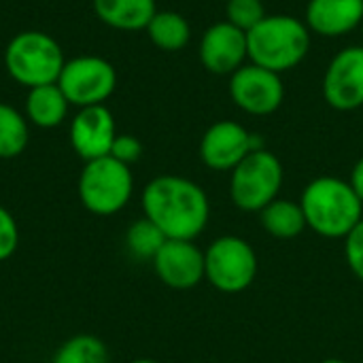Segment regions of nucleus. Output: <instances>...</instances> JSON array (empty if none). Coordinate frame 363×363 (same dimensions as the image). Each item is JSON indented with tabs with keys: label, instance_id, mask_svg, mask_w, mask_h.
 <instances>
[{
	"label": "nucleus",
	"instance_id": "obj_18",
	"mask_svg": "<svg viewBox=\"0 0 363 363\" xmlns=\"http://www.w3.org/2000/svg\"><path fill=\"white\" fill-rule=\"evenodd\" d=\"M259 219H262V228L270 236L281 240L296 238L308 228L300 202L285 200V198H277L264 211H259Z\"/></svg>",
	"mask_w": 363,
	"mask_h": 363
},
{
	"label": "nucleus",
	"instance_id": "obj_29",
	"mask_svg": "<svg viewBox=\"0 0 363 363\" xmlns=\"http://www.w3.org/2000/svg\"><path fill=\"white\" fill-rule=\"evenodd\" d=\"M130 363H157V362H153V359H145V357H143V359H134V362H130Z\"/></svg>",
	"mask_w": 363,
	"mask_h": 363
},
{
	"label": "nucleus",
	"instance_id": "obj_2",
	"mask_svg": "<svg viewBox=\"0 0 363 363\" xmlns=\"http://www.w3.org/2000/svg\"><path fill=\"white\" fill-rule=\"evenodd\" d=\"M311 45L313 32L304 19L287 13L266 15L247 32L249 62L279 74L298 68L306 60Z\"/></svg>",
	"mask_w": 363,
	"mask_h": 363
},
{
	"label": "nucleus",
	"instance_id": "obj_23",
	"mask_svg": "<svg viewBox=\"0 0 363 363\" xmlns=\"http://www.w3.org/2000/svg\"><path fill=\"white\" fill-rule=\"evenodd\" d=\"M266 6L262 0H228L225 2V21L236 26L242 32H249L266 17Z\"/></svg>",
	"mask_w": 363,
	"mask_h": 363
},
{
	"label": "nucleus",
	"instance_id": "obj_26",
	"mask_svg": "<svg viewBox=\"0 0 363 363\" xmlns=\"http://www.w3.org/2000/svg\"><path fill=\"white\" fill-rule=\"evenodd\" d=\"M111 157L119 160L125 166H132L143 157V143L132 134H117L111 147Z\"/></svg>",
	"mask_w": 363,
	"mask_h": 363
},
{
	"label": "nucleus",
	"instance_id": "obj_13",
	"mask_svg": "<svg viewBox=\"0 0 363 363\" xmlns=\"http://www.w3.org/2000/svg\"><path fill=\"white\" fill-rule=\"evenodd\" d=\"M115 138V117L104 104L79 108V113L70 121V145L74 153L85 162L111 155Z\"/></svg>",
	"mask_w": 363,
	"mask_h": 363
},
{
	"label": "nucleus",
	"instance_id": "obj_28",
	"mask_svg": "<svg viewBox=\"0 0 363 363\" xmlns=\"http://www.w3.org/2000/svg\"><path fill=\"white\" fill-rule=\"evenodd\" d=\"M321 363H349V362H345V359H338V357H330V359H323Z\"/></svg>",
	"mask_w": 363,
	"mask_h": 363
},
{
	"label": "nucleus",
	"instance_id": "obj_8",
	"mask_svg": "<svg viewBox=\"0 0 363 363\" xmlns=\"http://www.w3.org/2000/svg\"><path fill=\"white\" fill-rule=\"evenodd\" d=\"M66 100L79 108L104 104L117 87L115 66L100 55H79L66 60L60 79Z\"/></svg>",
	"mask_w": 363,
	"mask_h": 363
},
{
	"label": "nucleus",
	"instance_id": "obj_22",
	"mask_svg": "<svg viewBox=\"0 0 363 363\" xmlns=\"http://www.w3.org/2000/svg\"><path fill=\"white\" fill-rule=\"evenodd\" d=\"M51 363H108V349L100 338L79 334L57 349Z\"/></svg>",
	"mask_w": 363,
	"mask_h": 363
},
{
	"label": "nucleus",
	"instance_id": "obj_14",
	"mask_svg": "<svg viewBox=\"0 0 363 363\" xmlns=\"http://www.w3.org/2000/svg\"><path fill=\"white\" fill-rule=\"evenodd\" d=\"M151 264L172 289H191L204 281V251L194 240H166Z\"/></svg>",
	"mask_w": 363,
	"mask_h": 363
},
{
	"label": "nucleus",
	"instance_id": "obj_9",
	"mask_svg": "<svg viewBox=\"0 0 363 363\" xmlns=\"http://www.w3.org/2000/svg\"><path fill=\"white\" fill-rule=\"evenodd\" d=\"M266 149L264 138L242 123L223 119L206 128L200 140V160L215 172H232L249 153Z\"/></svg>",
	"mask_w": 363,
	"mask_h": 363
},
{
	"label": "nucleus",
	"instance_id": "obj_30",
	"mask_svg": "<svg viewBox=\"0 0 363 363\" xmlns=\"http://www.w3.org/2000/svg\"><path fill=\"white\" fill-rule=\"evenodd\" d=\"M359 30H362V38H363V21H362V26H359Z\"/></svg>",
	"mask_w": 363,
	"mask_h": 363
},
{
	"label": "nucleus",
	"instance_id": "obj_1",
	"mask_svg": "<svg viewBox=\"0 0 363 363\" xmlns=\"http://www.w3.org/2000/svg\"><path fill=\"white\" fill-rule=\"evenodd\" d=\"M143 213L168 240H196L208 225L211 200L191 179L160 174L143 189Z\"/></svg>",
	"mask_w": 363,
	"mask_h": 363
},
{
	"label": "nucleus",
	"instance_id": "obj_7",
	"mask_svg": "<svg viewBox=\"0 0 363 363\" xmlns=\"http://www.w3.org/2000/svg\"><path fill=\"white\" fill-rule=\"evenodd\" d=\"M259 259L249 240L221 236L204 251V281L221 294H240L257 279Z\"/></svg>",
	"mask_w": 363,
	"mask_h": 363
},
{
	"label": "nucleus",
	"instance_id": "obj_11",
	"mask_svg": "<svg viewBox=\"0 0 363 363\" xmlns=\"http://www.w3.org/2000/svg\"><path fill=\"white\" fill-rule=\"evenodd\" d=\"M323 100L334 111H357L363 106V45L340 49L330 62L321 79Z\"/></svg>",
	"mask_w": 363,
	"mask_h": 363
},
{
	"label": "nucleus",
	"instance_id": "obj_24",
	"mask_svg": "<svg viewBox=\"0 0 363 363\" xmlns=\"http://www.w3.org/2000/svg\"><path fill=\"white\" fill-rule=\"evenodd\" d=\"M17 245H19L17 221L4 206H0V262L9 259L17 251Z\"/></svg>",
	"mask_w": 363,
	"mask_h": 363
},
{
	"label": "nucleus",
	"instance_id": "obj_12",
	"mask_svg": "<svg viewBox=\"0 0 363 363\" xmlns=\"http://www.w3.org/2000/svg\"><path fill=\"white\" fill-rule=\"evenodd\" d=\"M200 64L211 74L232 77L249 62L247 32L238 30L230 21H217L202 32L198 45Z\"/></svg>",
	"mask_w": 363,
	"mask_h": 363
},
{
	"label": "nucleus",
	"instance_id": "obj_5",
	"mask_svg": "<svg viewBox=\"0 0 363 363\" xmlns=\"http://www.w3.org/2000/svg\"><path fill=\"white\" fill-rule=\"evenodd\" d=\"M132 194L134 177L130 166L111 155L85 162L79 174V198L91 215H117L128 206Z\"/></svg>",
	"mask_w": 363,
	"mask_h": 363
},
{
	"label": "nucleus",
	"instance_id": "obj_20",
	"mask_svg": "<svg viewBox=\"0 0 363 363\" xmlns=\"http://www.w3.org/2000/svg\"><path fill=\"white\" fill-rule=\"evenodd\" d=\"M30 140V121L15 106L0 102V160L21 155Z\"/></svg>",
	"mask_w": 363,
	"mask_h": 363
},
{
	"label": "nucleus",
	"instance_id": "obj_4",
	"mask_svg": "<svg viewBox=\"0 0 363 363\" xmlns=\"http://www.w3.org/2000/svg\"><path fill=\"white\" fill-rule=\"evenodd\" d=\"M66 64L60 43L40 30H23L15 34L4 49V68L9 77L32 89L57 83Z\"/></svg>",
	"mask_w": 363,
	"mask_h": 363
},
{
	"label": "nucleus",
	"instance_id": "obj_17",
	"mask_svg": "<svg viewBox=\"0 0 363 363\" xmlns=\"http://www.w3.org/2000/svg\"><path fill=\"white\" fill-rule=\"evenodd\" d=\"M68 106L70 102L66 100L60 85L49 83V85H38V87L28 89L23 115L32 125L51 130L64 123L68 115Z\"/></svg>",
	"mask_w": 363,
	"mask_h": 363
},
{
	"label": "nucleus",
	"instance_id": "obj_10",
	"mask_svg": "<svg viewBox=\"0 0 363 363\" xmlns=\"http://www.w3.org/2000/svg\"><path fill=\"white\" fill-rule=\"evenodd\" d=\"M232 102L247 115L266 117L281 108L285 100V83L279 72L247 62L228 83Z\"/></svg>",
	"mask_w": 363,
	"mask_h": 363
},
{
	"label": "nucleus",
	"instance_id": "obj_21",
	"mask_svg": "<svg viewBox=\"0 0 363 363\" xmlns=\"http://www.w3.org/2000/svg\"><path fill=\"white\" fill-rule=\"evenodd\" d=\"M166 240L162 230L147 217L134 221L125 232V249L138 262H153Z\"/></svg>",
	"mask_w": 363,
	"mask_h": 363
},
{
	"label": "nucleus",
	"instance_id": "obj_25",
	"mask_svg": "<svg viewBox=\"0 0 363 363\" xmlns=\"http://www.w3.org/2000/svg\"><path fill=\"white\" fill-rule=\"evenodd\" d=\"M345 257L351 272L363 283V219L345 238Z\"/></svg>",
	"mask_w": 363,
	"mask_h": 363
},
{
	"label": "nucleus",
	"instance_id": "obj_6",
	"mask_svg": "<svg viewBox=\"0 0 363 363\" xmlns=\"http://www.w3.org/2000/svg\"><path fill=\"white\" fill-rule=\"evenodd\" d=\"M283 181L285 172L281 160L272 151L259 149L249 153L230 172V198L236 208L259 213L279 198Z\"/></svg>",
	"mask_w": 363,
	"mask_h": 363
},
{
	"label": "nucleus",
	"instance_id": "obj_27",
	"mask_svg": "<svg viewBox=\"0 0 363 363\" xmlns=\"http://www.w3.org/2000/svg\"><path fill=\"white\" fill-rule=\"evenodd\" d=\"M349 185L353 187V191L357 194V198L363 202V157H359L351 170V177H349Z\"/></svg>",
	"mask_w": 363,
	"mask_h": 363
},
{
	"label": "nucleus",
	"instance_id": "obj_19",
	"mask_svg": "<svg viewBox=\"0 0 363 363\" xmlns=\"http://www.w3.org/2000/svg\"><path fill=\"white\" fill-rule=\"evenodd\" d=\"M145 32L157 49L168 51V53L185 49L191 40V26L185 19V15L177 11L157 9V13L153 15Z\"/></svg>",
	"mask_w": 363,
	"mask_h": 363
},
{
	"label": "nucleus",
	"instance_id": "obj_16",
	"mask_svg": "<svg viewBox=\"0 0 363 363\" xmlns=\"http://www.w3.org/2000/svg\"><path fill=\"white\" fill-rule=\"evenodd\" d=\"M91 6L104 26L121 32L147 30L157 13L155 0H91Z\"/></svg>",
	"mask_w": 363,
	"mask_h": 363
},
{
	"label": "nucleus",
	"instance_id": "obj_3",
	"mask_svg": "<svg viewBox=\"0 0 363 363\" xmlns=\"http://www.w3.org/2000/svg\"><path fill=\"white\" fill-rule=\"evenodd\" d=\"M306 225L323 238H347L363 219V202L340 177L313 179L300 198Z\"/></svg>",
	"mask_w": 363,
	"mask_h": 363
},
{
	"label": "nucleus",
	"instance_id": "obj_15",
	"mask_svg": "<svg viewBox=\"0 0 363 363\" xmlns=\"http://www.w3.org/2000/svg\"><path fill=\"white\" fill-rule=\"evenodd\" d=\"M363 21V0H308L304 23L313 36L342 38L359 30Z\"/></svg>",
	"mask_w": 363,
	"mask_h": 363
}]
</instances>
